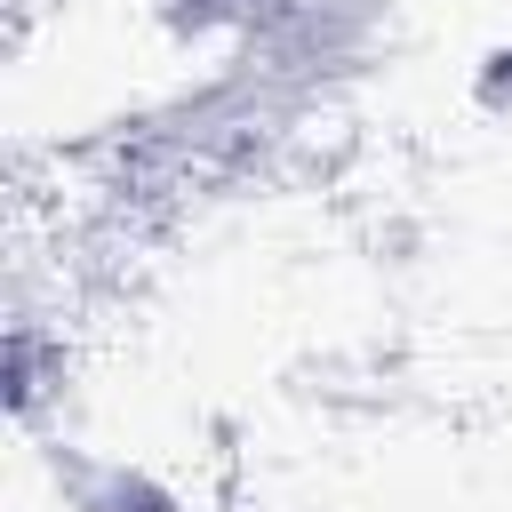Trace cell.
Returning a JSON list of instances; mask_svg holds the SVG:
<instances>
[{
	"label": "cell",
	"mask_w": 512,
	"mask_h": 512,
	"mask_svg": "<svg viewBox=\"0 0 512 512\" xmlns=\"http://www.w3.org/2000/svg\"><path fill=\"white\" fill-rule=\"evenodd\" d=\"M0 512H176L168 488L88 456L80 440H64L40 408L16 400L8 416V472H0Z\"/></svg>",
	"instance_id": "obj_1"
}]
</instances>
